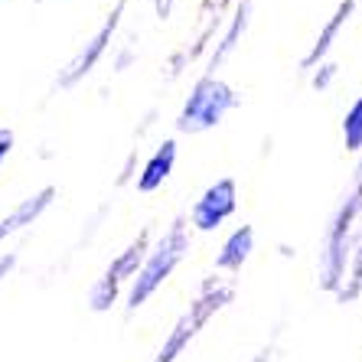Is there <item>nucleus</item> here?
I'll return each mask as SVG.
<instances>
[{
	"label": "nucleus",
	"instance_id": "nucleus-16",
	"mask_svg": "<svg viewBox=\"0 0 362 362\" xmlns=\"http://www.w3.org/2000/svg\"><path fill=\"white\" fill-rule=\"evenodd\" d=\"M13 151H17V131L10 124H0V170L13 157Z\"/></svg>",
	"mask_w": 362,
	"mask_h": 362
},
{
	"label": "nucleus",
	"instance_id": "nucleus-2",
	"mask_svg": "<svg viewBox=\"0 0 362 362\" xmlns=\"http://www.w3.org/2000/svg\"><path fill=\"white\" fill-rule=\"evenodd\" d=\"M186 255H189V226H186L183 216H177V219L163 228V235L157 238V242H151V248L144 255L134 281L127 284V291H124V313L127 317H134L144 303L151 300V297L173 278V271L183 264Z\"/></svg>",
	"mask_w": 362,
	"mask_h": 362
},
{
	"label": "nucleus",
	"instance_id": "nucleus-4",
	"mask_svg": "<svg viewBox=\"0 0 362 362\" xmlns=\"http://www.w3.org/2000/svg\"><path fill=\"white\" fill-rule=\"evenodd\" d=\"M151 242H153V228L144 226L141 232H137V235L131 238V242H127L108 264H105V271L92 281L88 294H85V307H88V310L92 313H111L115 307H118L121 294H124L127 284L134 281V274H137V268H141Z\"/></svg>",
	"mask_w": 362,
	"mask_h": 362
},
{
	"label": "nucleus",
	"instance_id": "nucleus-9",
	"mask_svg": "<svg viewBox=\"0 0 362 362\" xmlns=\"http://www.w3.org/2000/svg\"><path fill=\"white\" fill-rule=\"evenodd\" d=\"M252 10H255L252 0H235V7L228 13V23L222 26L219 36H216V46H212L209 59H206V72H202V76H216V72L235 56V49L242 46L245 33H248V26H252Z\"/></svg>",
	"mask_w": 362,
	"mask_h": 362
},
{
	"label": "nucleus",
	"instance_id": "nucleus-19",
	"mask_svg": "<svg viewBox=\"0 0 362 362\" xmlns=\"http://www.w3.org/2000/svg\"><path fill=\"white\" fill-rule=\"evenodd\" d=\"M134 59H137V49L131 46V42H124V46L118 49V56H115V62H111V69H115V72H127V66H131Z\"/></svg>",
	"mask_w": 362,
	"mask_h": 362
},
{
	"label": "nucleus",
	"instance_id": "nucleus-17",
	"mask_svg": "<svg viewBox=\"0 0 362 362\" xmlns=\"http://www.w3.org/2000/svg\"><path fill=\"white\" fill-rule=\"evenodd\" d=\"M17 268H20V252H13V248L0 252V287L17 274Z\"/></svg>",
	"mask_w": 362,
	"mask_h": 362
},
{
	"label": "nucleus",
	"instance_id": "nucleus-21",
	"mask_svg": "<svg viewBox=\"0 0 362 362\" xmlns=\"http://www.w3.org/2000/svg\"><path fill=\"white\" fill-rule=\"evenodd\" d=\"M271 359H274V346H264V349H258L248 362H271Z\"/></svg>",
	"mask_w": 362,
	"mask_h": 362
},
{
	"label": "nucleus",
	"instance_id": "nucleus-1",
	"mask_svg": "<svg viewBox=\"0 0 362 362\" xmlns=\"http://www.w3.org/2000/svg\"><path fill=\"white\" fill-rule=\"evenodd\" d=\"M359 216H362V153L353 167L349 193L339 199L337 212L329 216V226L323 232V245H320V258H317V284H320V291H327L333 297L343 287L349 252H353V242H356V219Z\"/></svg>",
	"mask_w": 362,
	"mask_h": 362
},
{
	"label": "nucleus",
	"instance_id": "nucleus-11",
	"mask_svg": "<svg viewBox=\"0 0 362 362\" xmlns=\"http://www.w3.org/2000/svg\"><path fill=\"white\" fill-rule=\"evenodd\" d=\"M177 157H180V147L173 137L157 144V151H153L151 157L141 163V170H137V177H134L137 193H157V189L170 180L173 167H177Z\"/></svg>",
	"mask_w": 362,
	"mask_h": 362
},
{
	"label": "nucleus",
	"instance_id": "nucleus-22",
	"mask_svg": "<svg viewBox=\"0 0 362 362\" xmlns=\"http://www.w3.org/2000/svg\"><path fill=\"white\" fill-rule=\"evenodd\" d=\"M36 4H46V0H36Z\"/></svg>",
	"mask_w": 362,
	"mask_h": 362
},
{
	"label": "nucleus",
	"instance_id": "nucleus-5",
	"mask_svg": "<svg viewBox=\"0 0 362 362\" xmlns=\"http://www.w3.org/2000/svg\"><path fill=\"white\" fill-rule=\"evenodd\" d=\"M238 92L219 76H199L183 98V108L177 115V131L180 134H206L212 127H219L228 111L238 108Z\"/></svg>",
	"mask_w": 362,
	"mask_h": 362
},
{
	"label": "nucleus",
	"instance_id": "nucleus-15",
	"mask_svg": "<svg viewBox=\"0 0 362 362\" xmlns=\"http://www.w3.org/2000/svg\"><path fill=\"white\" fill-rule=\"evenodd\" d=\"M339 76V66L333 59H323L317 69H310V88L313 92H327V88H333V82H337Z\"/></svg>",
	"mask_w": 362,
	"mask_h": 362
},
{
	"label": "nucleus",
	"instance_id": "nucleus-6",
	"mask_svg": "<svg viewBox=\"0 0 362 362\" xmlns=\"http://www.w3.org/2000/svg\"><path fill=\"white\" fill-rule=\"evenodd\" d=\"M127 4H131V0H115L111 10L105 13V20L95 26V33L56 69V78H52V88H56V92H72V88H78V85L101 66V59H105L108 49L115 46V36H118L121 23H124Z\"/></svg>",
	"mask_w": 362,
	"mask_h": 362
},
{
	"label": "nucleus",
	"instance_id": "nucleus-12",
	"mask_svg": "<svg viewBox=\"0 0 362 362\" xmlns=\"http://www.w3.org/2000/svg\"><path fill=\"white\" fill-rule=\"evenodd\" d=\"M255 252V226H238L232 235L222 242L219 255H216V271H226V274H235L248 264Z\"/></svg>",
	"mask_w": 362,
	"mask_h": 362
},
{
	"label": "nucleus",
	"instance_id": "nucleus-8",
	"mask_svg": "<svg viewBox=\"0 0 362 362\" xmlns=\"http://www.w3.org/2000/svg\"><path fill=\"white\" fill-rule=\"evenodd\" d=\"M56 199H59V189L52 183H46V186H40V189H33L30 196L13 202V209L0 216V248H4L10 238L23 235L26 228H33L36 222L56 206Z\"/></svg>",
	"mask_w": 362,
	"mask_h": 362
},
{
	"label": "nucleus",
	"instance_id": "nucleus-7",
	"mask_svg": "<svg viewBox=\"0 0 362 362\" xmlns=\"http://www.w3.org/2000/svg\"><path fill=\"white\" fill-rule=\"evenodd\" d=\"M238 209V183L232 177H222L202 189V196L193 202L189 209V226L196 232H216L226 226Z\"/></svg>",
	"mask_w": 362,
	"mask_h": 362
},
{
	"label": "nucleus",
	"instance_id": "nucleus-18",
	"mask_svg": "<svg viewBox=\"0 0 362 362\" xmlns=\"http://www.w3.org/2000/svg\"><path fill=\"white\" fill-rule=\"evenodd\" d=\"M134 177H137V147H131V153L124 157V167H121V173L115 177V186H127Z\"/></svg>",
	"mask_w": 362,
	"mask_h": 362
},
{
	"label": "nucleus",
	"instance_id": "nucleus-20",
	"mask_svg": "<svg viewBox=\"0 0 362 362\" xmlns=\"http://www.w3.org/2000/svg\"><path fill=\"white\" fill-rule=\"evenodd\" d=\"M177 4H180V0H153V13H157V20H170V17H173Z\"/></svg>",
	"mask_w": 362,
	"mask_h": 362
},
{
	"label": "nucleus",
	"instance_id": "nucleus-13",
	"mask_svg": "<svg viewBox=\"0 0 362 362\" xmlns=\"http://www.w3.org/2000/svg\"><path fill=\"white\" fill-rule=\"evenodd\" d=\"M362 297V235H356L353 252H349V264H346L343 287L337 291L339 303H356Z\"/></svg>",
	"mask_w": 362,
	"mask_h": 362
},
{
	"label": "nucleus",
	"instance_id": "nucleus-3",
	"mask_svg": "<svg viewBox=\"0 0 362 362\" xmlns=\"http://www.w3.org/2000/svg\"><path fill=\"white\" fill-rule=\"evenodd\" d=\"M232 300H235V287L228 284V281L216 278V274H209V278L199 284V294L193 297V303L180 313L177 323H173L170 333L163 337L160 349L153 353V362H180V356H186V349L196 343V337L206 329V323H209L216 313L226 310Z\"/></svg>",
	"mask_w": 362,
	"mask_h": 362
},
{
	"label": "nucleus",
	"instance_id": "nucleus-23",
	"mask_svg": "<svg viewBox=\"0 0 362 362\" xmlns=\"http://www.w3.org/2000/svg\"><path fill=\"white\" fill-rule=\"evenodd\" d=\"M359 4H362V0H359Z\"/></svg>",
	"mask_w": 362,
	"mask_h": 362
},
{
	"label": "nucleus",
	"instance_id": "nucleus-10",
	"mask_svg": "<svg viewBox=\"0 0 362 362\" xmlns=\"http://www.w3.org/2000/svg\"><path fill=\"white\" fill-rule=\"evenodd\" d=\"M356 7H359V0H339L337 10L329 13V20L320 26L317 40L310 42V49L303 52L300 62H297V69H300V72H310V69H317L323 59H329V52H333V46H337L339 33H343V26L349 23V17L356 13Z\"/></svg>",
	"mask_w": 362,
	"mask_h": 362
},
{
	"label": "nucleus",
	"instance_id": "nucleus-14",
	"mask_svg": "<svg viewBox=\"0 0 362 362\" xmlns=\"http://www.w3.org/2000/svg\"><path fill=\"white\" fill-rule=\"evenodd\" d=\"M339 131H343L346 153H362V95L346 108L343 121H339Z\"/></svg>",
	"mask_w": 362,
	"mask_h": 362
}]
</instances>
